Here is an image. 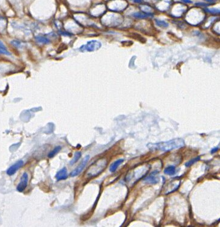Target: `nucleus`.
I'll return each instance as SVG.
<instances>
[{"instance_id": "f257e3e1", "label": "nucleus", "mask_w": 220, "mask_h": 227, "mask_svg": "<svg viewBox=\"0 0 220 227\" xmlns=\"http://www.w3.org/2000/svg\"><path fill=\"white\" fill-rule=\"evenodd\" d=\"M185 143L183 139L176 138L166 142L158 143H149L147 147L152 151H160L163 152H170L173 150L178 149L184 146Z\"/></svg>"}, {"instance_id": "f03ea898", "label": "nucleus", "mask_w": 220, "mask_h": 227, "mask_svg": "<svg viewBox=\"0 0 220 227\" xmlns=\"http://www.w3.org/2000/svg\"><path fill=\"white\" fill-rule=\"evenodd\" d=\"M107 164V163L105 160H99L98 162H96L95 164L91 165V169L90 170L88 174L91 176H97L105 168Z\"/></svg>"}, {"instance_id": "7ed1b4c3", "label": "nucleus", "mask_w": 220, "mask_h": 227, "mask_svg": "<svg viewBox=\"0 0 220 227\" xmlns=\"http://www.w3.org/2000/svg\"><path fill=\"white\" fill-rule=\"evenodd\" d=\"M101 47V44L98 41L93 40L89 41L86 45L83 46L81 50L83 52L84 51H88V52H92L95 51L96 50L99 49Z\"/></svg>"}, {"instance_id": "20e7f679", "label": "nucleus", "mask_w": 220, "mask_h": 227, "mask_svg": "<svg viewBox=\"0 0 220 227\" xmlns=\"http://www.w3.org/2000/svg\"><path fill=\"white\" fill-rule=\"evenodd\" d=\"M89 159H90V156L89 155L86 156L84 158V159H83V161L81 162V163L79 164V166H77L74 170L70 173V176L74 177V176H76L79 175L84 170L85 167L86 166L87 164L88 163V162L89 161Z\"/></svg>"}, {"instance_id": "39448f33", "label": "nucleus", "mask_w": 220, "mask_h": 227, "mask_svg": "<svg viewBox=\"0 0 220 227\" xmlns=\"http://www.w3.org/2000/svg\"><path fill=\"white\" fill-rule=\"evenodd\" d=\"M28 180H29L28 174H27V173H24L23 174V175L22 176V177H21L20 182L19 183V184L17 186L16 190L19 192H22V191H24L25 190V189L26 188L27 186Z\"/></svg>"}, {"instance_id": "423d86ee", "label": "nucleus", "mask_w": 220, "mask_h": 227, "mask_svg": "<svg viewBox=\"0 0 220 227\" xmlns=\"http://www.w3.org/2000/svg\"><path fill=\"white\" fill-rule=\"evenodd\" d=\"M24 164V162L22 160L18 161L15 164L12 165L11 167H10L7 170V174L9 176H12Z\"/></svg>"}, {"instance_id": "0eeeda50", "label": "nucleus", "mask_w": 220, "mask_h": 227, "mask_svg": "<svg viewBox=\"0 0 220 227\" xmlns=\"http://www.w3.org/2000/svg\"><path fill=\"white\" fill-rule=\"evenodd\" d=\"M158 171H154L152 173L150 174L148 176H147L143 181L146 183H150V184H156L159 182V180L158 177H157V174Z\"/></svg>"}, {"instance_id": "6e6552de", "label": "nucleus", "mask_w": 220, "mask_h": 227, "mask_svg": "<svg viewBox=\"0 0 220 227\" xmlns=\"http://www.w3.org/2000/svg\"><path fill=\"white\" fill-rule=\"evenodd\" d=\"M55 177L57 180H62L67 179L68 177V173H67V169H66V167H64L61 170L59 171L56 173Z\"/></svg>"}, {"instance_id": "1a4fd4ad", "label": "nucleus", "mask_w": 220, "mask_h": 227, "mask_svg": "<svg viewBox=\"0 0 220 227\" xmlns=\"http://www.w3.org/2000/svg\"><path fill=\"white\" fill-rule=\"evenodd\" d=\"M130 37L131 38H132L133 39L143 43V44H145L146 41V39L145 38H143V37H142L140 34L139 33H132L130 34Z\"/></svg>"}, {"instance_id": "9d476101", "label": "nucleus", "mask_w": 220, "mask_h": 227, "mask_svg": "<svg viewBox=\"0 0 220 227\" xmlns=\"http://www.w3.org/2000/svg\"><path fill=\"white\" fill-rule=\"evenodd\" d=\"M123 159H119L117 161H115L114 162H113L110 167V171L111 172H114L117 169L119 166L123 162Z\"/></svg>"}, {"instance_id": "9b49d317", "label": "nucleus", "mask_w": 220, "mask_h": 227, "mask_svg": "<svg viewBox=\"0 0 220 227\" xmlns=\"http://www.w3.org/2000/svg\"><path fill=\"white\" fill-rule=\"evenodd\" d=\"M164 173H165V174H166L169 175V176L174 175L175 174V173H176L175 167L173 166L167 167V168L165 169V170H164Z\"/></svg>"}, {"instance_id": "f8f14e48", "label": "nucleus", "mask_w": 220, "mask_h": 227, "mask_svg": "<svg viewBox=\"0 0 220 227\" xmlns=\"http://www.w3.org/2000/svg\"><path fill=\"white\" fill-rule=\"evenodd\" d=\"M81 156H82V153H81V152H76L75 154H74V158H73V159L70 162V164L71 166L74 164L76 162H77L79 161V159L81 158Z\"/></svg>"}, {"instance_id": "ddd939ff", "label": "nucleus", "mask_w": 220, "mask_h": 227, "mask_svg": "<svg viewBox=\"0 0 220 227\" xmlns=\"http://www.w3.org/2000/svg\"><path fill=\"white\" fill-rule=\"evenodd\" d=\"M0 54L5 55H10V52L7 50L5 46L3 44V43L0 41Z\"/></svg>"}, {"instance_id": "4468645a", "label": "nucleus", "mask_w": 220, "mask_h": 227, "mask_svg": "<svg viewBox=\"0 0 220 227\" xmlns=\"http://www.w3.org/2000/svg\"><path fill=\"white\" fill-rule=\"evenodd\" d=\"M60 150H61V147H60V146H57V147H56L55 148H54L52 151H51V152L49 153V155H48V157L50 158H53L57 153H58L59 152V151H60Z\"/></svg>"}, {"instance_id": "2eb2a0df", "label": "nucleus", "mask_w": 220, "mask_h": 227, "mask_svg": "<svg viewBox=\"0 0 220 227\" xmlns=\"http://www.w3.org/2000/svg\"><path fill=\"white\" fill-rule=\"evenodd\" d=\"M151 13H137L134 14V16L139 18H147L149 16H151Z\"/></svg>"}, {"instance_id": "dca6fc26", "label": "nucleus", "mask_w": 220, "mask_h": 227, "mask_svg": "<svg viewBox=\"0 0 220 227\" xmlns=\"http://www.w3.org/2000/svg\"><path fill=\"white\" fill-rule=\"evenodd\" d=\"M36 40L38 42L43 43V44H46V43H49V40L47 38L43 37H36Z\"/></svg>"}, {"instance_id": "f3484780", "label": "nucleus", "mask_w": 220, "mask_h": 227, "mask_svg": "<svg viewBox=\"0 0 220 227\" xmlns=\"http://www.w3.org/2000/svg\"><path fill=\"white\" fill-rule=\"evenodd\" d=\"M200 159V157H197V158H195V159H192V160L188 161V162H186V164H185L186 167H190V166H191L193 165L194 163H195V162H197L198 161H199Z\"/></svg>"}, {"instance_id": "a211bd4d", "label": "nucleus", "mask_w": 220, "mask_h": 227, "mask_svg": "<svg viewBox=\"0 0 220 227\" xmlns=\"http://www.w3.org/2000/svg\"><path fill=\"white\" fill-rule=\"evenodd\" d=\"M156 24L157 26H160V27H166L168 26V24L166 23L165 21H160V20H156Z\"/></svg>"}, {"instance_id": "6ab92c4d", "label": "nucleus", "mask_w": 220, "mask_h": 227, "mask_svg": "<svg viewBox=\"0 0 220 227\" xmlns=\"http://www.w3.org/2000/svg\"><path fill=\"white\" fill-rule=\"evenodd\" d=\"M218 150V147H217V148H214V149H212V150L211 153H214L217 152Z\"/></svg>"}]
</instances>
